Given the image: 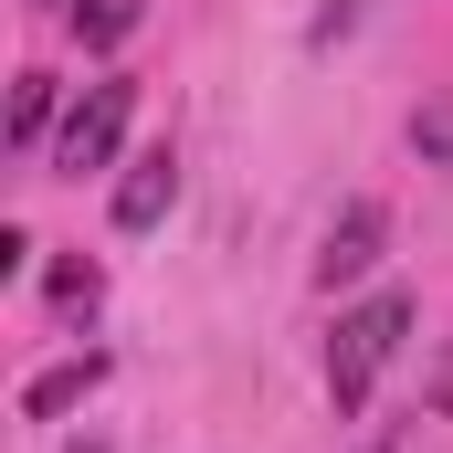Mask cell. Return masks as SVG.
<instances>
[{
	"mask_svg": "<svg viewBox=\"0 0 453 453\" xmlns=\"http://www.w3.org/2000/svg\"><path fill=\"white\" fill-rule=\"evenodd\" d=\"M422 411H433V422H453V338H443V358H433V390H422Z\"/></svg>",
	"mask_w": 453,
	"mask_h": 453,
	"instance_id": "30bf717a",
	"label": "cell"
},
{
	"mask_svg": "<svg viewBox=\"0 0 453 453\" xmlns=\"http://www.w3.org/2000/svg\"><path fill=\"white\" fill-rule=\"evenodd\" d=\"M169 201H180V158H169V148L127 158V180H116V232H148Z\"/></svg>",
	"mask_w": 453,
	"mask_h": 453,
	"instance_id": "277c9868",
	"label": "cell"
},
{
	"mask_svg": "<svg viewBox=\"0 0 453 453\" xmlns=\"http://www.w3.org/2000/svg\"><path fill=\"white\" fill-rule=\"evenodd\" d=\"M53 306H64V317H96V306H106V274H96V264H53Z\"/></svg>",
	"mask_w": 453,
	"mask_h": 453,
	"instance_id": "ba28073f",
	"label": "cell"
},
{
	"mask_svg": "<svg viewBox=\"0 0 453 453\" xmlns=\"http://www.w3.org/2000/svg\"><path fill=\"white\" fill-rule=\"evenodd\" d=\"M411 148H422V158H453V106H422V116H411Z\"/></svg>",
	"mask_w": 453,
	"mask_h": 453,
	"instance_id": "9c48e42d",
	"label": "cell"
},
{
	"mask_svg": "<svg viewBox=\"0 0 453 453\" xmlns=\"http://www.w3.org/2000/svg\"><path fill=\"white\" fill-rule=\"evenodd\" d=\"M369 453H390V443H369Z\"/></svg>",
	"mask_w": 453,
	"mask_h": 453,
	"instance_id": "7c38bea8",
	"label": "cell"
},
{
	"mask_svg": "<svg viewBox=\"0 0 453 453\" xmlns=\"http://www.w3.org/2000/svg\"><path fill=\"white\" fill-rule=\"evenodd\" d=\"M380 242H390V211H380V201H348L338 222H327V242H317V285H327V296L358 285V274L380 264Z\"/></svg>",
	"mask_w": 453,
	"mask_h": 453,
	"instance_id": "3957f363",
	"label": "cell"
},
{
	"mask_svg": "<svg viewBox=\"0 0 453 453\" xmlns=\"http://www.w3.org/2000/svg\"><path fill=\"white\" fill-rule=\"evenodd\" d=\"M411 338V296L401 285H380V296H358L338 317V338H327V401L338 411H358L369 390H380V369H390V348Z\"/></svg>",
	"mask_w": 453,
	"mask_h": 453,
	"instance_id": "6da1fadb",
	"label": "cell"
},
{
	"mask_svg": "<svg viewBox=\"0 0 453 453\" xmlns=\"http://www.w3.org/2000/svg\"><path fill=\"white\" fill-rule=\"evenodd\" d=\"M53 127H64L53 74H21V96H11V148H53Z\"/></svg>",
	"mask_w": 453,
	"mask_h": 453,
	"instance_id": "8992f818",
	"label": "cell"
},
{
	"mask_svg": "<svg viewBox=\"0 0 453 453\" xmlns=\"http://www.w3.org/2000/svg\"><path fill=\"white\" fill-rule=\"evenodd\" d=\"M96 380H106V358H96V348H85V358H53V369H42V380L21 390V422H53V411H74V401H85Z\"/></svg>",
	"mask_w": 453,
	"mask_h": 453,
	"instance_id": "5b68a950",
	"label": "cell"
},
{
	"mask_svg": "<svg viewBox=\"0 0 453 453\" xmlns=\"http://www.w3.org/2000/svg\"><path fill=\"white\" fill-rule=\"evenodd\" d=\"M74 453H96V443H74Z\"/></svg>",
	"mask_w": 453,
	"mask_h": 453,
	"instance_id": "8fae6325",
	"label": "cell"
},
{
	"mask_svg": "<svg viewBox=\"0 0 453 453\" xmlns=\"http://www.w3.org/2000/svg\"><path fill=\"white\" fill-rule=\"evenodd\" d=\"M127 116H137V85H127V74L85 85V96L64 106V127H53V169H64V180L106 169V158H116V137H127Z\"/></svg>",
	"mask_w": 453,
	"mask_h": 453,
	"instance_id": "7a4b0ae2",
	"label": "cell"
},
{
	"mask_svg": "<svg viewBox=\"0 0 453 453\" xmlns=\"http://www.w3.org/2000/svg\"><path fill=\"white\" fill-rule=\"evenodd\" d=\"M74 32H85L96 53H116V42L137 32V0H74Z\"/></svg>",
	"mask_w": 453,
	"mask_h": 453,
	"instance_id": "52a82bcc",
	"label": "cell"
}]
</instances>
